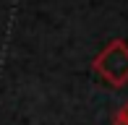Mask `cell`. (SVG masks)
Segmentation results:
<instances>
[{
    "label": "cell",
    "mask_w": 128,
    "mask_h": 125,
    "mask_svg": "<svg viewBox=\"0 0 128 125\" xmlns=\"http://www.w3.org/2000/svg\"><path fill=\"white\" fill-rule=\"evenodd\" d=\"M112 125H128V104H123L112 117Z\"/></svg>",
    "instance_id": "2"
},
{
    "label": "cell",
    "mask_w": 128,
    "mask_h": 125,
    "mask_svg": "<svg viewBox=\"0 0 128 125\" xmlns=\"http://www.w3.org/2000/svg\"><path fill=\"white\" fill-rule=\"evenodd\" d=\"M97 70H102V76L110 78V83L120 86L123 81H128V50L123 44H112L102 55V60H97Z\"/></svg>",
    "instance_id": "1"
}]
</instances>
